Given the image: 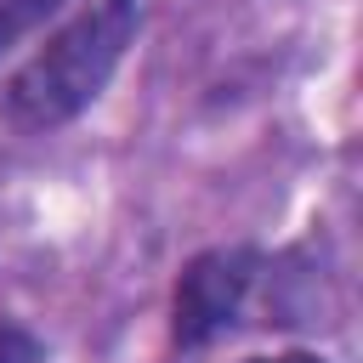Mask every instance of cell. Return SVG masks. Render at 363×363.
<instances>
[{"label": "cell", "instance_id": "1", "mask_svg": "<svg viewBox=\"0 0 363 363\" xmlns=\"http://www.w3.org/2000/svg\"><path fill=\"white\" fill-rule=\"evenodd\" d=\"M142 28V0H85L11 79H6V113L17 130H57L79 119L108 79L119 74L130 40Z\"/></svg>", "mask_w": 363, "mask_h": 363}, {"label": "cell", "instance_id": "2", "mask_svg": "<svg viewBox=\"0 0 363 363\" xmlns=\"http://www.w3.org/2000/svg\"><path fill=\"white\" fill-rule=\"evenodd\" d=\"M255 284V255L250 250H204L187 261L170 295V335L176 346H210L244 306Z\"/></svg>", "mask_w": 363, "mask_h": 363}, {"label": "cell", "instance_id": "3", "mask_svg": "<svg viewBox=\"0 0 363 363\" xmlns=\"http://www.w3.org/2000/svg\"><path fill=\"white\" fill-rule=\"evenodd\" d=\"M57 6H62V0H0V57H6L23 34H34L45 17H57Z\"/></svg>", "mask_w": 363, "mask_h": 363}, {"label": "cell", "instance_id": "4", "mask_svg": "<svg viewBox=\"0 0 363 363\" xmlns=\"http://www.w3.org/2000/svg\"><path fill=\"white\" fill-rule=\"evenodd\" d=\"M0 363H40V340L23 323H0Z\"/></svg>", "mask_w": 363, "mask_h": 363}, {"label": "cell", "instance_id": "5", "mask_svg": "<svg viewBox=\"0 0 363 363\" xmlns=\"http://www.w3.org/2000/svg\"><path fill=\"white\" fill-rule=\"evenodd\" d=\"M250 363H323L318 352H278V357H250Z\"/></svg>", "mask_w": 363, "mask_h": 363}]
</instances>
